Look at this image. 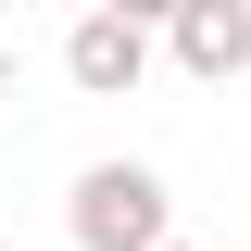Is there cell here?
I'll list each match as a JSON object with an SVG mask.
<instances>
[{"label":"cell","mask_w":251,"mask_h":251,"mask_svg":"<svg viewBox=\"0 0 251 251\" xmlns=\"http://www.w3.org/2000/svg\"><path fill=\"white\" fill-rule=\"evenodd\" d=\"M63 226H75V251H163L176 239V188H163V163H88V176L63 188Z\"/></svg>","instance_id":"cell-1"},{"label":"cell","mask_w":251,"mask_h":251,"mask_svg":"<svg viewBox=\"0 0 251 251\" xmlns=\"http://www.w3.org/2000/svg\"><path fill=\"white\" fill-rule=\"evenodd\" d=\"M151 50H163V25H151V13H126V0H100V13L63 25V75H75L88 100H126L138 75H151Z\"/></svg>","instance_id":"cell-2"},{"label":"cell","mask_w":251,"mask_h":251,"mask_svg":"<svg viewBox=\"0 0 251 251\" xmlns=\"http://www.w3.org/2000/svg\"><path fill=\"white\" fill-rule=\"evenodd\" d=\"M163 50H176V75H201V88L251 75V0H176V13H163Z\"/></svg>","instance_id":"cell-3"},{"label":"cell","mask_w":251,"mask_h":251,"mask_svg":"<svg viewBox=\"0 0 251 251\" xmlns=\"http://www.w3.org/2000/svg\"><path fill=\"white\" fill-rule=\"evenodd\" d=\"M163 251H201V239H163Z\"/></svg>","instance_id":"cell-4"},{"label":"cell","mask_w":251,"mask_h":251,"mask_svg":"<svg viewBox=\"0 0 251 251\" xmlns=\"http://www.w3.org/2000/svg\"><path fill=\"white\" fill-rule=\"evenodd\" d=\"M0 251H13V239H0Z\"/></svg>","instance_id":"cell-5"}]
</instances>
